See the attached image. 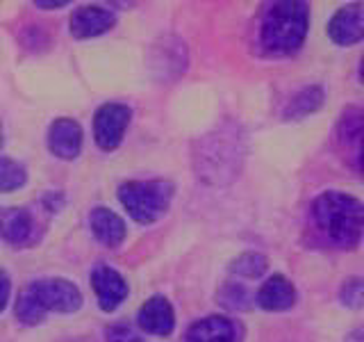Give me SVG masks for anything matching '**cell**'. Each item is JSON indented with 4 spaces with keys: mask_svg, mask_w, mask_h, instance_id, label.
Instances as JSON below:
<instances>
[{
    "mask_svg": "<svg viewBox=\"0 0 364 342\" xmlns=\"http://www.w3.org/2000/svg\"><path fill=\"white\" fill-rule=\"evenodd\" d=\"M37 5L43 7V9H55V7H64V5H66V0H60V3H46V0H39Z\"/></svg>",
    "mask_w": 364,
    "mask_h": 342,
    "instance_id": "d4e9b609",
    "label": "cell"
},
{
    "mask_svg": "<svg viewBox=\"0 0 364 342\" xmlns=\"http://www.w3.org/2000/svg\"><path fill=\"white\" fill-rule=\"evenodd\" d=\"M323 89L318 87V85H310V87H305L301 89L299 94H294L291 100L287 103V108H284V119H303L307 117V114H312L316 112L318 108L323 105Z\"/></svg>",
    "mask_w": 364,
    "mask_h": 342,
    "instance_id": "2e32d148",
    "label": "cell"
},
{
    "mask_svg": "<svg viewBox=\"0 0 364 342\" xmlns=\"http://www.w3.org/2000/svg\"><path fill=\"white\" fill-rule=\"evenodd\" d=\"M7 301H9V279L5 271H0V313L5 311Z\"/></svg>",
    "mask_w": 364,
    "mask_h": 342,
    "instance_id": "603a6c76",
    "label": "cell"
},
{
    "mask_svg": "<svg viewBox=\"0 0 364 342\" xmlns=\"http://www.w3.org/2000/svg\"><path fill=\"white\" fill-rule=\"evenodd\" d=\"M185 342H237V326L221 315L203 317L187 328Z\"/></svg>",
    "mask_w": 364,
    "mask_h": 342,
    "instance_id": "7c38bea8",
    "label": "cell"
},
{
    "mask_svg": "<svg viewBox=\"0 0 364 342\" xmlns=\"http://www.w3.org/2000/svg\"><path fill=\"white\" fill-rule=\"evenodd\" d=\"M294 304H296V288L282 274L267 279L257 290V306L264 308V311H273V313L287 311Z\"/></svg>",
    "mask_w": 364,
    "mask_h": 342,
    "instance_id": "4fadbf2b",
    "label": "cell"
},
{
    "mask_svg": "<svg viewBox=\"0 0 364 342\" xmlns=\"http://www.w3.org/2000/svg\"><path fill=\"white\" fill-rule=\"evenodd\" d=\"M14 311H16V317L21 319L23 324H39L43 319V315H46V311L37 304V299H34L28 288L21 290Z\"/></svg>",
    "mask_w": 364,
    "mask_h": 342,
    "instance_id": "d6986e66",
    "label": "cell"
},
{
    "mask_svg": "<svg viewBox=\"0 0 364 342\" xmlns=\"http://www.w3.org/2000/svg\"><path fill=\"white\" fill-rule=\"evenodd\" d=\"M136 324L151 336H171L176 326V313L164 296H151L136 315Z\"/></svg>",
    "mask_w": 364,
    "mask_h": 342,
    "instance_id": "9c48e42d",
    "label": "cell"
},
{
    "mask_svg": "<svg viewBox=\"0 0 364 342\" xmlns=\"http://www.w3.org/2000/svg\"><path fill=\"white\" fill-rule=\"evenodd\" d=\"M330 39L339 46H350L364 39V3H350L335 11L328 23Z\"/></svg>",
    "mask_w": 364,
    "mask_h": 342,
    "instance_id": "52a82bcc",
    "label": "cell"
},
{
    "mask_svg": "<svg viewBox=\"0 0 364 342\" xmlns=\"http://www.w3.org/2000/svg\"><path fill=\"white\" fill-rule=\"evenodd\" d=\"M114 23H117V16L114 11L105 9V7H96V5H87L73 11L71 16V34L77 39H89V37H98V34L107 32Z\"/></svg>",
    "mask_w": 364,
    "mask_h": 342,
    "instance_id": "8fae6325",
    "label": "cell"
},
{
    "mask_svg": "<svg viewBox=\"0 0 364 342\" xmlns=\"http://www.w3.org/2000/svg\"><path fill=\"white\" fill-rule=\"evenodd\" d=\"M91 288H94L98 304L102 311H114L119 308L125 296H128V283L121 276L117 269H112L107 265H98L91 271Z\"/></svg>",
    "mask_w": 364,
    "mask_h": 342,
    "instance_id": "ba28073f",
    "label": "cell"
},
{
    "mask_svg": "<svg viewBox=\"0 0 364 342\" xmlns=\"http://www.w3.org/2000/svg\"><path fill=\"white\" fill-rule=\"evenodd\" d=\"M339 299L348 308L364 306V281L358 276L344 281V285H341V290H339Z\"/></svg>",
    "mask_w": 364,
    "mask_h": 342,
    "instance_id": "44dd1931",
    "label": "cell"
},
{
    "mask_svg": "<svg viewBox=\"0 0 364 342\" xmlns=\"http://www.w3.org/2000/svg\"><path fill=\"white\" fill-rule=\"evenodd\" d=\"M107 342H141V338L128 324H114L107 331Z\"/></svg>",
    "mask_w": 364,
    "mask_h": 342,
    "instance_id": "7402d4cb",
    "label": "cell"
},
{
    "mask_svg": "<svg viewBox=\"0 0 364 342\" xmlns=\"http://www.w3.org/2000/svg\"><path fill=\"white\" fill-rule=\"evenodd\" d=\"M91 233L105 247H119L125 239V224L121 217L109 208H94L89 214Z\"/></svg>",
    "mask_w": 364,
    "mask_h": 342,
    "instance_id": "5bb4252c",
    "label": "cell"
},
{
    "mask_svg": "<svg viewBox=\"0 0 364 342\" xmlns=\"http://www.w3.org/2000/svg\"><path fill=\"white\" fill-rule=\"evenodd\" d=\"M130 123V108L123 103H105L94 117V137L102 151H114Z\"/></svg>",
    "mask_w": 364,
    "mask_h": 342,
    "instance_id": "8992f818",
    "label": "cell"
},
{
    "mask_svg": "<svg viewBox=\"0 0 364 342\" xmlns=\"http://www.w3.org/2000/svg\"><path fill=\"white\" fill-rule=\"evenodd\" d=\"M267 267H269V260L264 256L255 254V251H248V254H242L232 262L230 271L242 279H259L262 274L267 271Z\"/></svg>",
    "mask_w": 364,
    "mask_h": 342,
    "instance_id": "e0dca14e",
    "label": "cell"
},
{
    "mask_svg": "<svg viewBox=\"0 0 364 342\" xmlns=\"http://www.w3.org/2000/svg\"><path fill=\"white\" fill-rule=\"evenodd\" d=\"M219 299H221V304L225 308H232V311H244V308H248L250 294H248V290L244 288V285L228 283L225 288L219 292Z\"/></svg>",
    "mask_w": 364,
    "mask_h": 342,
    "instance_id": "ffe728a7",
    "label": "cell"
},
{
    "mask_svg": "<svg viewBox=\"0 0 364 342\" xmlns=\"http://www.w3.org/2000/svg\"><path fill=\"white\" fill-rule=\"evenodd\" d=\"M48 146L60 160H73L82 148V128L73 119H55L48 130Z\"/></svg>",
    "mask_w": 364,
    "mask_h": 342,
    "instance_id": "30bf717a",
    "label": "cell"
},
{
    "mask_svg": "<svg viewBox=\"0 0 364 342\" xmlns=\"http://www.w3.org/2000/svg\"><path fill=\"white\" fill-rule=\"evenodd\" d=\"M0 146H3V125H0Z\"/></svg>",
    "mask_w": 364,
    "mask_h": 342,
    "instance_id": "83f0119b",
    "label": "cell"
},
{
    "mask_svg": "<svg viewBox=\"0 0 364 342\" xmlns=\"http://www.w3.org/2000/svg\"><path fill=\"white\" fill-rule=\"evenodd\" d=\"M173 192L168 180H130L119 187V199L134 222L153 224L168 210Z\"/></svg>",
    "mask_w": 364,
    "mask_h": 342,
    "instance_id": "277c9868",
    "label": "cell"
},
{
    "mask_svg": "<svg viewBox=\"0 0 364 342\" xmlns=\"http://www.w3.org/2000/svg\"><path fill=\"white\" fill-rule=\"evenodd\" d=\"M344 342H364V326H358V328H353L350 333L346 336Z\"/></svg>",
    "mask_w": 364,
    "mask_h": 342,
    "instance_id": "cb8c5ba5",
    "label": "cell"
},
{
    "mask_svg": "<svg viewBox=\"0 0 364 342\" xmlns=\"http://www.w3.org/2000/svg\"><path fill=\"white\" fill-rule=\"evenodd\" d=\"M32 217L21 208H11L0 214V235L9 244H26L32 235Z\"/></svg>",
    "mask_w": 364,
    "mask_h": 342,
    "instance_id": "9a60e30c",
    "label": "cell"
},
{
    "mask_svg": "<svg viewBox=\"0 0 364 342\" xmlns=\"http://www.w3.org/2000/svg\"><path fill=\"white\" fill-rule=\"evenodd\" d=\"M318 228L341 247H355L364 235V203L346 192H323L312 203Z\"/></svg>",
    "mask_w": 364,
    "mask_h": 342,
    "instance_id": "6da1fadb",
    "label": "cell"
},
{
    "mask_svg": "<svg viewBox=\"0 0 364 342\" xmlns=\"http://www.w3.org/2000/svg\"><path fill=\"white\" fill-rule=\"evenodd\" d=\"M360 167L364 171V133H362V140H360Z\"/></svg>",
    "mask_w": 364,
    "mask_h": 342,
    "instance_id": "484cf974",
    "label": "cell"
},
{
    "mask_svg": "<svg viewBox=\"0 0 364 342\" xmlns=\"http://www.w3.org/2000/svg\"><path fill=\"white\" fill-rule=\"evenodd\" d=\"M28 290L46 313H73L82 304V294L75 288V283L66 279H41L28 285Z\"/></svg>",
    "mask_w": 364,
    "mask_h": 342,
    "instance_id": "5b68a950",
    "label": "cell"
},
{
    "mask_svg": "<svg viewBox=\"0 0 364 342\" xmlns=\"http://www.w3.org/2000/svg\"><path fill=\"white\" fill-rule=\"evenodd\" d=\"M242 157V137L232 128H228V125L205 137L198 144L196 155H193L198 176L205 182H210V185H225V182H230L239 174Z\"/></svg>",
    "mask_w": 364,
    "mask_h": 342,
    "instance_id": "3957f363",
    "label": "cell"
},
{
    "mask_svg": "<svg viewBox=\"0 0 364 342\" xmlns=\"http://www.w3.org/2000/svg\"><path fill=\"white\" fill-rule=\"evenodd\" d=\"M26 169L11 157H0V192H14L26 185Z\"/></svg>",
    "mask_w": 364,
    "mask_h": 342,
    "instance_id": "ac0fdd59",
    "label": "cell"
},
{
    "mask_svg": "<svg viewBox=\"0 0 364 342\" xmlns=\"http://www.w3.org/2000/svg\"><path fill=\"white\" fill-rule=\"evenodd\" d=\"M307 26H310L307 3H299V0L273 3L262 19L259 41L273 55H289L303 46Z\"/></svg>",
    "mask_w": 364,
    "mask_h": 342,
    "instance_id": "7a4b0ae2",
    "label": "cell"
},
{
    "mask_svg": "<svg viewBox=\"0 0 364 342\" xmlns=\"http://www.w3.org/2000/svg\"><path fill=\"white\" fill-rule=\"evenodd\" d=\"M360 78H362V83H364V57H362V66H360Z\"/></svg>",
    "mask_w": 364,
    "mask_h": 342,
    "instance_id": "4316f807",
    "label": "cell"
}]
</instances>
